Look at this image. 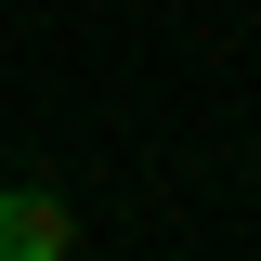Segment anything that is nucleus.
I'll return each mask as SVG.
<instances>
[{
  "instance_id": "f257e3e1",
  "label": "nucleus",
  "mask_w": 261,
  "mask_h": 261,
  "mask_svg": "<svg viewBox=\"0 0 261 261\" xmlns=\"http://www.w3.org/2000/svg\"><path fill=\"white\" fill-rule=\"evenodd\" d=\"M65 248H79V222L53 196H0V261H65Z\"/></svg>"
}]
</instances>
